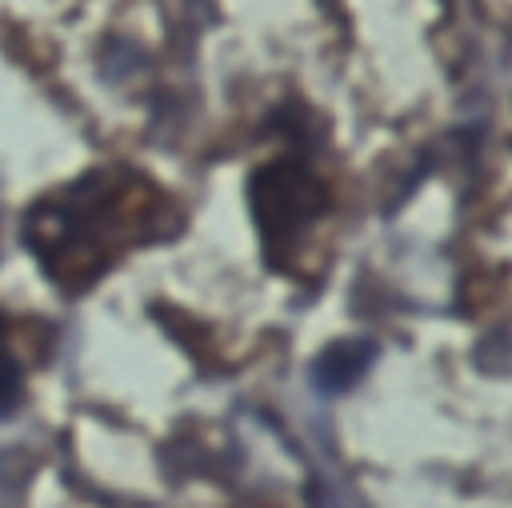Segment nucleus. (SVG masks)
<instances>
[{
	"mask_svg": "<svg viewBox=\"0 0 512 508\" xmlns=\"http://www.w3.org/2000/svg\"><path fill=\"white\" fill-rule=\"evenodd\" d=\"M256 216L264 232H296L320 212V184L304 168H268L256 188Z\"/></svg>",
	"mask_w": 512,
	"mask_h": 508,
	"instance_id": "f257e3e1",
	"label": "nucleus"
},
{
	"mask_svg": "<svg viewBox=\"0 0 512 508\" xmlns=\"http://www.w3.org/2000/svg\"><path fill=\"white\" fill-rule=\"evenodd\" d=\"M372 356H376V344L372 340H336V344H328L316 356L312 384L320 392H344V388H352L368 372Z\"/></svg>",
	"mask_w": 512,
	"mask_h": 508,
	"instance_id": "f03ea898",
	"label": "nucleus"
},
{
	"mask_svg": "<svg viewBox=\"0 0 512 508\" xmlns=\"http://www.w3.org/2000/svg\"><path fill=\"white\" fill-rule=\"evenodd\" d=\"M12 400H16V372H12V364L0 360V412L12 408Z\"/></svg>",
	"mask_w": 512,
	"mask_h": 508,
	"instance_id": "7ed1b4c3",
	"label": "nucleus"
}]
</instances>
